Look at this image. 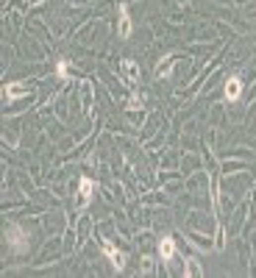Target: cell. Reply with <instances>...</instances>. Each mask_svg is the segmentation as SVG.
I'll return each instance as SVG.
<instances>
[{
	"label": "cell",
	"instance_id": "cell-1",
	"mask_svg": "<svg viewBox=\"0 0 256 278\" xmlns=\"http://www.w3.org/2000/svg\"><path fill=\"white\" fill-rule=\"evenodd\" d=\"M6 242H8V248L14 250V253H25L28 250V234L20 228V225H8L6 228Z\"/></svg>",
	"mask_w": 256,
	"mask_h": 278
},
{
	"label": "cell",
	"instance_id": "cell-2",
	"mask_svg": "<svg viewBox=\"0 0 256 278\" xmlns=\"http://www.w3.org/2000/svg\"><path fill=\"white\" fill-rule=\"evenodd\" d=\"M100 250H103V256H106L109 262H112V267H114L117 273L126 270V256H123V253H120L117 248H114L112 242H100Z\"/></svg>",
	"mask_w": 256,
	"mask_h": 278
},
{
	"label": "cell",
	"instance_id": "cell-3",
	"mask_svg": "<svg viewBox=\"0 0 256 278\" xmlns=\"http://www.w3.org/2000/svg\"><path fill=\"white\" fill-rule=\"evenodd\" d=\"M240 95H242V78L240 75H231L228 78V83H226V100H240Z\"/></svg>",
	"mask_w": 256,
	"mask_h": 278
},
{
	"label": "cell",
	"instance_id": "cell-4",
	"mask_svg": "<svg viewBox=\"0 0 256 278\" xmlns=\"http://www.w3.org/2000/svg\"><path fill=\"white\" fill-rule=\"evenodd\" d=\"M92 192H95L92 178H81V189H78V208H84L86 203L92 201Z\"/></svg>",
	"mask_w": 256,
	"mask_h": 278
},
{
	"label": "cell",
	"instance_id": "cell-5",
	"mask_svg": "<svg viewBox=\"0 0 256 278\" xmlns=\"http://www.w3.org/2000/svg\"><path fill=\"white\" fill-rule=\"evenodd\" d=\"M159 256H162V262H170L176 256V239L173 236H164L162 242H159Z\"/></svg>",
	"mask_w": 256,
	"mask_h": 278
},
{
	"label": "cell",
	"instance_id": "cell-6",
	"mask_svg": "<svg viewBox=\"0 0 256 278\" xmlns=\"http://www.w3.org/2000/svg\"><path fill=\"white\" fill-rule=\"evenodd\" d=\"M131 31H134V25H131V17H128V6H126V3H120V36H123V39H128Z\"/></svg>",
	"mask_w": 256,
	"mask_h": 278
},
{
	"label": "cell",
	"instance_id": "cell-7",
	"mask_svg": "<svg viewBox=\"0 0 256 278\" xmlns=\"http://www.w3.org/2000/svg\"><path fill=\"white\" fill-rule=\"evenodd\" d=\"M123 67H126L128 81H131V83H136V81H139V70H136V64L131 62V59H126V62H123Z\"/></svg>",
	"mask_w": 256,
	"mask_h": 278
},
{
	"label": "cell",
	"instance_id": "cell-8",
	"mask_svg": "<svg viewBox=\"0 0 256 278\" xmlns=\"http://www.w3.org/2000/svg\"><path fill=\"white\" fill-rule=\"evenodd\" d=\"M56 75L59 78H67V75H70V70H67V62H64V59L56 64Z\"/></svg>",
	"mask_w": 256,
	"mask_h": 278
},
{
	"label": "cell",
	"instance_id": "cell-9",
	"mask_svg": "<svg viewBox=\"0 0 256 278\" xmlns=\"http://www.w3.org/2000/svg\"><path fill=\"white\" fill-rule=\"evenodd\" d=\"M170 70H173V59H164V67H162V64H159L156 75H167V72H170Z\"/></svg>",
	"mask_w": 256,
	"mask_h": 278
}]
</instances>
